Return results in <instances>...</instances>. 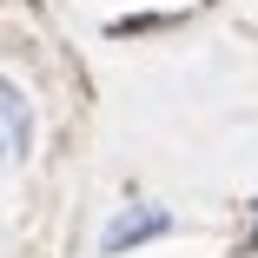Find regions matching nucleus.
Segmentation results:
<instances>
[{
  "label": "nucleus",
  "instance_id": "3",
  "mask_svg": "<svg viewBox=\"0 0 258 258\" xmlns=\"http://www.w3.org/2000/svg\"><path fill=\"white\" fill-rule=\"evenodd\" d=\"M245 251H258V219H251V232H245Z\"/></svg>",
  "mask_w": 258,
  "mask_h": 258
},
{
  "label": "nucleus",
  "instance_id": "2",
  "mask_svg": "<svg viewBox=\"0 0 258 258\" xmlns=\"http://www.w3.org/2000/svg\"><path fill=\"white\" fill-rule=\"evenodd\" d=\"M33 159V99L14 73H0V172H20Z\"/></svg>",
  "mask_w": 258,
  "mask_h": 258
},
{
  "label": "nucleus",
  "instance_id": "1",
  "mask_svg": "<svg viewBox=\"0 0 258 258\" xmlns=\"http://www.w3.org/2000/svg\"><path fill=\"white\" fill-rule=\"evenodd\" d=\"M172 232H179V219L166 212V205H152V199H126L119 212L106 219V232H99V258H126V251L159 245V238H172Z\"/></svg>",
  "mask_w": 258,
  "mask_h": 258
}]
</instances>
